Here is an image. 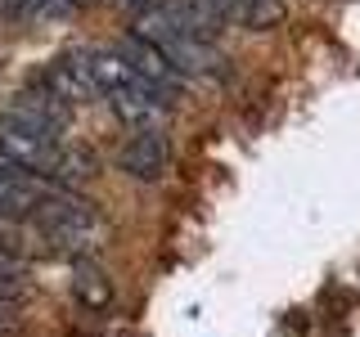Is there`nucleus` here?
Masks as SVG:
<instances>
[{
  "label": "nucleus",
  "mask_w": 360,
  "mask_h": 337,
  "mask_svg": "<svg viewBox=\"0 0 360 337\" xmlns=\"http://www.w3.org/2000/svg\"><path fill=\"white\" fill-rule=\"evenodd\" d=\"M0 157H9V162H18V166H27V171L59 185V180H68L72 149L59 140V131L41 126L37 117H27L18 108H5L0 112Z\"/></svg>",
  "instance_id": "2"
},
{
  "label": "nucleus",
  "mask_w": 360,
  "mask_h": 337,
  "mask_svg": "<svg viewBox=\"0 0 360 337\" xmlns=\"http://www.w3.org/2000/svg\"><path fill=\"white\" fill-rule=\"evenodd\" d=\"M37 5H41V0H0V9H5L9 18H22V14H32Z\"/></svg>",
  "instance_id": "10"
},
{
  "label": "nucleus",
  "mask_w": 360,
  "mask_h": 337,
  "mask_svg": "<svg viewBox=\"0 0 360 337\" xmlns=\"http://www.w3.org/2000/svg\"><path fill=\"white\" fill-rule=\"evenodd\" d=\"M68 63H72L77 72H82L86 81L99 90V95H117V90L144 86L140 77H135L131 67L122 63V54L108 50V45H86V50H72V54H68Z\"/></svg>",
  "instance_id": "3"
},
{
  "label": "nucleus",
  "mask_w": 360,
  "mask_h": 337,
  "mask_svg": "<svg viewBox=\"0 0 360 337\" xmlns=\"http://www.w3.org/2000/svg\"><path fill=\"white\" fill-rule=\"evenodd\" d=\"M18 333H22L18 301H5V297H0V337H18Z\"/></svg>",
  "instance_id": "9"
},
{
  "label": "nucleus",
  "mask_w": 360,
  "mask_h": 337,
  "mask_svg": "<svg viewBox=\"0 0 360 337\" xmlns=\"http://www.w3.org/2000/svg\"><path fill=\"white\" fill-rule=\"evenodd\" d=\"M72 297H77V306H86V310H108L112 306V279L95 261H77V270H72Z\"/></svg>",
  "instance_id": "8"
},
{
  "label": "nucleus",
  "mask_w": 360,
  "mask_h": 337,
  "mask_svg": "<svg viewBox=\"0 0 360 337\" xmlns=\"http://www.w3.org/2000/svg\"><path fill=\"white\" fill-rule=\"evenodd\" d=\"M117 54H122V63H127V67H131V72L140 77V81L149 86V90H158L162 99L180 90V72H176L172 63H167V54L158 50V45L140 41V37H127V41L117 45Z\"/></svg>",
  "instance_id": "5"
},
{
  "label": "nucleus",
  "mask_w": 360,
  "mask_h": 337,
  "mask_svg": "<svg viewBox=\"0 0 360 337\" xmlns=\"http://www.w3.org/2000/svg\"><path fill=\"white\" fill-rule=\"evenodd\" d=\"M127 5H140V9H144V0H127Z\"/></svg>",
  "instance_id": "11"
},
{
  "label": "nucleus",
  "mask_w": 360,
  "mask_h": 337,
  "mask_svg": "<svg viewBox=\"0 0 360 337\" xmlns=\"http://www.w3.org/2000/svg\"><path fill=\"white\" fill-rule=\"evenodd\" d=\"M32 225H37V234L50 243V252L72 256V261H95L112 243L108 216L95 211L82 194H72V189H59V194L32 216Z\"/></svg>",
  "instance_id": "1"
},
{
  "label": "nucleus",
  "mask_w": 360,
  "mask_h": 337,
  "mask_svg": "<svg viewBox=\"0 0 360 337\" xmlns=\"http://www.w3.org/2000/svg\"><path fill=\"white\" fill-rule=\"evenodd\" d=\"M41 90H50V95L59 99V104H90V99L99 95V90L90 86V81H86V77L77 72V67L68 63V59H54L50 67H45Z\"/></svg>",
  "instance_id": "7"
},
{
  "label": "nucleus",
  "mask_w": 360,
  "mask_h": 337,
  "mask_svg": "<svg viewBox=\"0 0 360 337\" xmlns=\"http://www.w3.org/2000/svg\"><path fill=\"white\" fill-rule=\"evenodd\" d=\"M108 104L117 112V121L131 126V131H162L167 126V99L149 86L117 90V95H108Z\"/></svg>",
  "instance_id": "6"
},
{
  "label": "nucleus",
  "mask_w": 360,
  "mask_h": 337,
  "mask_svg": "<svg viewBox=\"0 0 360 337\" xmlns=\"http://www.w3.org/2000/svg\"><path fill=\"white\" fill-rule=\"evenodd\" d=\"M117 166H122L131 180H144V185H153V180H162L167 166H172V144H167L162 131H135L131 140L122 144Z\"/></svg>",
  "instance_id": "4"
}]
</instances>
